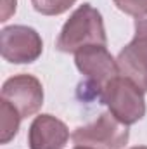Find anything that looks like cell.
<instances>
[{"instance_id":"cell-3","label":"cell","mask_w":147,"mask_h":149,"mask_svg":"<svg viewBox=\"0 0 147 149\" xmlns=\"http://www.w3.org/2000/svg\"><path fill=\"white\" fill-rule=\"evenodd\" d=\"M144 94L146 92L139 88L132 80L119 74L107 83V87L101 94L99 102L106 104L112 116L130 127L146 116Z\"/></svg>"},{"instance_id":"cell-11","label":"cell","mask_w":147,"mask_h":149,"mask_svg":"<svg viewBox=\"0 0 147 149\" xmlns=\"http://www.w3.org/2000/svg\"><path fill=\"white\" fill-rule=\"evenodd\" d=\"M112 2L121 12L132 17L142 19L147 16V0H112Z\"/></svg>"},{"instance_id":"cell-7","label":"cell","mask_w":147,"mask_h":149,"mask_svg":"<svg viewBox=\"0 0 147 149\" xmlns=\"http://www.w3.org/2000/svg\"><path fill=\"white\" fill-rule=\"evenodd\" d=\"M2 99L10 102L21 118L33 116L43 106V87L33 74H14L2 85Z\"/></svg>"},{"instance_id":"cell-6","label":"cell","mask_w":147,"mask_h":149,"mask_svg":"<svg viewBox=\"0 0 147 149\" xmlns=\"http://www.w3.org/2000/svg\"><path fill=\"white\" fill-rule=\"evenodd\" d=\"M119 74L147 92V19H135V37L116 57Z\"/></svg>"},{"instance_id":"cell-1","label":"cell","mask_w":147,"mask_h":149,"mask_svg":"<svg viewBox=\"0 0 147 149\" xmlns=\"http://www.w3.org/2000/svg\"><path fill=\"white\" fill-rule=\"evenodd\" d=\"M107 35L102 14L90 3H81L64 23L55 49L64 54H76L88 45H106Z\"/></svg>"},{"instance_id":"cell-9","label":"cell","mask_w":147,"mask_h":149,"mask_svg":"<svg viewBox=\"0 0 147 149\" xmlns=\"http://www.w3.org/2000/svg\"><path fill=\"white\" fill-rule=\"evenodd\" d=\"M21 120H23L21 114L17 113V109L10 102L0 99V127H2V130H0V134H2L0 135V142L2 144H9L17 135Z\"/></svg>"},{"instance_id":"cell-10","label":"cell","mask_w":147,"mask_h":149,"mask_svg":"<svg viewBox=\"0 0 147 149\" xmlns=\"http://www.w3.org/2000/svg\"><path fill=\"white\" fill-rule=\"evenodd\" d=\"M76 0H31L33 9L43 16H61L69 10Z\"/></svg>"},{"instance_id":"cell-4","label":"cell","mask_w":147,"mask_h":149,"mask_svg":"<svg viewBox=\"0 0 147 149\" xmlns=\"http://www.w3.org/2000/svg\"><path fill=\"white\" fill-rule=\"evenodd\" d=\"M74 146L92 149H123L128 144V125L121 123L109 111L99 114V118L88 125L74 128L71 134Z\"/></svg>"},{"instance_id":"cell-13","label":"cell","mask_w":147,"mask_h":149,"mask_svg":"<svg viewBox=\"0 0 147 149\" xmlns=\"http://www.w3.org/2000/svg\"><path fill=\"white\" fill-rule=\"evenodd\" d=\"M74 149H92V148H85V146H76Z\"/></svg>"},{"instance_id":"cell-2","label":"cell","mask_w":147,"mask_h":149,"mask_svg":"<svg viewBox=\"0 0 147 149\" xmlns=\"http://www.w3.org/2000/svg\"><path fill=\"white\" fill-rule=\"evenodd\" d=\"M74 64L85 78V81L78 87L85 101H99L107 83L119 76L118 63L106 49V45H88L80 49L74 54Z\"/></svg>"},{"instance_id":"cell-12","label":"cell","mask_w":147,"mask_h":149,"mask_svg":"<svg viewBox=\"0 0 147 149\" xmlns=\"http://www.w3.org/2000/svg\"><path fill=\"white\" fill-rule=\"evenodd\" d=\"M130 149H147V146H135V148H130Z\"/></svg>"},{"instance_id":"cell-8","label":"cell","mask_w":147,"mask_h":149,"mask_svg":"<svg viewBox=\"0 0 147 149\" xmlns=\"http://www.w3.org/2000/svg\"><path fill=\"white\" fill-rule=\"evenodd\" d=\"M69 141V128L52 114H38L28 130L30 149H64Z\"/></svg>"},{"instance_id":"cell-5","label":"cell","mask_w":147,"mask_h":149,"mask_svg":"<svg viewBox=\"0 0 147 149\" xmlns=\"http://www.w3.org/2000/svg\"><path fill=\"white\" fill-rule=\"evenodd\" d=\"M2 57L12 64L35 63L43 52V42L35 28L12 24L0 31Z\"/></svg>"}]
</instances>
